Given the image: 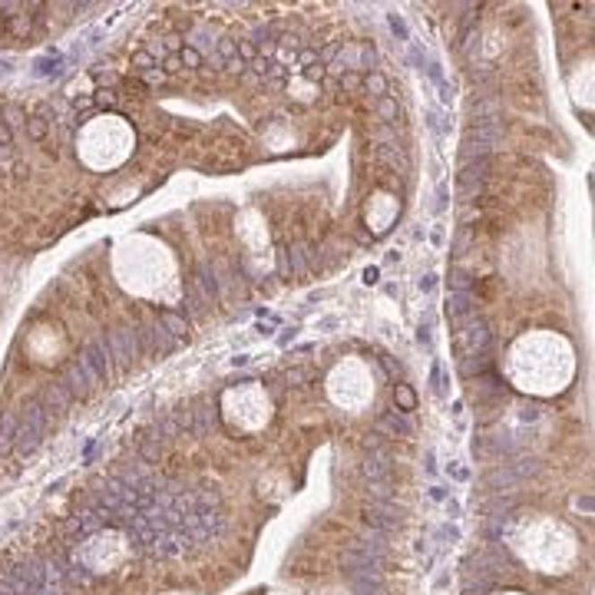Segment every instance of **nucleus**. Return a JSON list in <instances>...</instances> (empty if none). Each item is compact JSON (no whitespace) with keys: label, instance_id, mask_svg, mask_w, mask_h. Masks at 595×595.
<instances>
[{"label":"nucleus","instance_id":"bb28decb","mask_svg":"<svg viewBox=\"0 0 595 595\" xmlns=\"http://www.w3.org/2000/svg\"><path fill=\"white\" fill-rule=\"evenodd\" d=\"M390 27H394V30L401 33V37H407V27H404V21H401V17H397V13L390 17Z\"/></svg>","mask_w":595,"mask_h":595},{"label":"nucleus","instance_id":"4468645a","mask_svg":"<svg viewBox=\"0 0 595 595\" xmlns=\"http://www.w3.org/2000/svg\"><path fill=\"white\" fill-rule=\"evenodd\" d=\"M397 113H401L397 99H390V97H380V99H378V116L384 119L387 126H394V123H397Z\"/></svg>","mask_w":595,"mask_h":595},{"label":"nucleus","instance_id":"412c9836","mask_svg":"<svg viewBox=\"0 0 595 595\" xmlns=\"http://www.w3.org/2000/svg\"><path fill=\"white\" fill-rule=\"evenodd\" d=\"M480 195H483V185L480 183H460V199L463 202H476Z\"/></svg>","mask_w":595,"mask_h":595},{"label":"nucleus","instance_id":"9d476101","mask_svg":"<svg viewBox=\"0 0 595 595\" xmlns=\"http://www.w3.org/2000/svg\"><path fill=\"white\" fill-rule=\"evenodd\" d=\"M192 288H199V302H202V304H216L218 302L216 265H212V268H208V265H202V268H199V278L192 282Z\"/></svg>","mask_w":595,"mask_h":595},{"label":"nucleus","instance_id":"5701e85b","mask_svg":"<svg viewBox=\"0 0 595 595\" xmlns=\"http://www.w3.org/2000/svg\"><path fill=\"white\" fill-rule=\"evenodd\" d=\"M179 60H183L185 66H202V54H199V50H195V47H183V54H179Z\"/></svg>","mask_w":595,"mask_h":595},{"label":"nucleus","instance_id":"393cba45","mask_svg":"<svg viewBox=\"0 0 595 595\" xmlns=\"http://www.w3.org/2000/svg\"><path fill=\"white\" fill-rule=\"evenodd\" d=\"M285 380H288V384H304V380H308V370L294 368V370H288V374H285Z\"/></svg>","mask_w":595,"mask_h":595},{"label":"nucleus","instance_id":"2f4dec72","mask_svg":"<svg viewBox=\"0 0 595 595\" xmlns=\"http://www.w3.org/2000/svg\"><path fill=\"white\" fill-rule=\"evenodd\" d=\"M506 595H520V592H506Z\"/></svg>","mask_w":595,"mask_h":595},{"label":"nucleus","instance_id":"f03ea898","mask_svg":"<svg viewBox=\"0 0 595 595\" xmlns=\"http://www.w3.org/2000/svg\"><path fill=\"white\" fill-rule=\"evenodd\" d=\"M132 142H136V136H132L130 123L123 116H97L80 130L76 152L89 169L106 173V169H116L130 156Z\"/></svg>","mask_w":595,"mask_h":595},{"label":"nucleus","instance_id":"39448f33","mask_svg":"<svg viewBox=\"0 0 595 595\" xmlns=\"http://www.w3.org/2000/svg\"><path fill=\"white\" fill-rule=\"evenodd\" d=\"M268 397L259 387H235L225 394V417L245 430H259L268 421Z\"/></svg>","mask_w":595,"mask_h":595},{"label":"nucleus","instance_id":"a878e982","mask_svg":"<svg viewBox=\"0 0 595 595\" xmlns=\"http://www.w3.org/2000/svg\"><path fill=\"white\" fill-rule=\"evenodd\" d=\"M225 70H228V73L242 76V73H245V70H249V66H245V64H242V60H238V56H235V60H228V64H225Z\"/></svg>","mask_w":595,"mask_h":595},{"label":"nucleus","instance_id":"f257e3e1","mask_svg":"<svg viewBox=\"0 0 595 595\" xmlns=\"http://www.w3.org/2000/svg\"><path fill=\"white\" fill-rule=\"evenodd\" d=\"M509 370H513V380L520 384L523 390H530L536 370H546V390H563L569 374H573V354H569V344L563 337L552 335H532L523 337L520 344L513 347V361H509Z\"/></svg>","mask_w":595,"mask_h":595},{"label":"nucleus","instance_id":"6e6552de","mask_svg":"<svg viewBox=\"0 0 595 595\" xmlns=\"http://www.w3.org/2000/svg\"><path fill=\"white\" fill-rule=\"evenodd\" d=\"M473 308H476L473 292H450V298H446V314H450L454 325L466 321V318L473 314Z\"/></svg>","mask_w":595,"mask_h":595},{"label":"nucleus","instance_id":"ddd939ff","mask_svg":"<svg viewBox=\"0 0 595 595\" xmlns=\"http://www.w3.org/2000/svg\"><path fill=\"white\" fill-rule=\"evenodd\" d=\"M364 89H368L370 97H387V76L374 70V73H364Z\"/></svg>","mask_w":595,"mask_h":595},{"label":"nucleus","instance_id":"f3484780","mask_svg":"<svg viewBox=\"0 0 595 595\" xmlns=\"http://www.w3.org/2000/svg\"><path fill=\"white\" fill-rule=\"evenodd\" d=\"M337 87L344 89V93H354V89H361V87H364V76H361V73H354V70H344V73L337 76Z\"/></svg>","mask_w":595,"mask_h":595},{"label":"nucleus","instance_id":"2eb2a0df","mask_svg":"<svg viewBox=\"0 0 595 595\" xmlns=\"http://www.w3.org/2000/svg\"><path fill=\"white\" fill-rule=\"evenodd\" d=\"M146 335L152 337V344H156V351H159V354H169V351L175 347V341L169 337V331H166V327H152V331H146Z\"/></svg>","mask_w":595,"mask_h":595},{"label":"nucleus","instance_id":"0eeeda50","mask_svg":"<svg viewBox=\"0 0 595 595\" xmlns=\"http://www.w3.org/2000/svg\"><path fill=\"white\" fill-rule=\"evenodd\" d=\"M460 341H463V351L466 354H483L487 351V344H489V331H487V325L476 318V321H460Z\"/></svg>","mask_w":595,"mask_h":595},{"label":"nucleus","instance_id":"6ab92c4d","mask_svg":"<svg viewBox=\"0 0 595 595\" xmlns=\"http://www.w3.org/2000/svg\"><path fill=\"white\" fill-rule=\"evenodd\" d=\"M394 397H397V407H401V411H413V404H417V394H413L407 384H397Z\"/></svg>","mask_w":595,"mask_h":595},{"label":"nucleus","instance_id":"4be33fe9","mask_svg":"<svg viewBox=\"0 0 595 595\" xmlns=\"http://www.w3.org/2000/svg\"><path fill=\"white\" fill-rule=\"evenodd\" d=\"M450 292H470V275H466V271L456 268L454 275H450Z\"/></svg>","mask_w":595,"mask_h":595},{"label":"nucleus","instance_id":"9b49d317","mask_svg":"<svg viewBox=\"0 0 595 595\" xmlns=\"http://www.w3.org/2000/svg\"><path fill=\"white\" fill-rule=\"evenodd\" d=\"M285 93L294 99H302V103H311L314 97H318V83H311V80H304L302 73L298 76H288V83H285Z\"/></svg>","mask_w":595,"mask_h":595},{"label":"nucleus","instance_id":"dca6fc26","mask_svg":"<svg viewBox=\"0 0 595 595\" xmlns=\"http://www.w3.org/2000/svg\"><path fill=\"white\" fill-rule=\"evenodd\" d=\"M163 325H166V331H169V335H185V331H189V321H185L183 314H175V311H166L163 314Z\"/></svg>","mask_w":595,"mask_h":595},{"label":"nucleus","instance_id":"a211bd4d","mask_svg":"<svg viewBox=\"0 0 595 595\" xmlns=\"http://www.w3.org/2000/svg\"><path fill=\"white\" fill-rule=\"evenodd\" d=\"M238 60H242L245 66H249L251 60H259V47H255V40H249V37L238 40Z\"/></svg>","mask_w":595,"mask_h":595},{"label":"nucleus","instance_id":"c756f323","mask_svg":"<svg viewBox=\"0 0 595 595\" xmlns=\"http://www.w3.org/2000/svg\"><path fill=\"white\" fill-rule=\"evenodd\" d=\"M136 64H140V66H152V56L149 54H140V56H136Z\"/></svg>","mask_w":595,"mask_h":595},{"label":"nucleus","instance_id":"20e7f679","mask_svg":"<svg viewBox=\"0 0 595 595\" xmlns=\"http://www.w3.org/2000/svg\"><path fill=\"white\" fill-rule=\"evenodd\" d=\"M523 556L542 573H563L575 559V540L563 523L540 520L523 532Z\"/></svg>","mask_w":595,"mask_h":595},{"label":"nucleus","instance_id":"c85d7f7f","mask_svg":"<svg viewBox=\"0 0 595 595\" xmlns=\"http://www.w3.org/2000/svg\"><path fill=\"white\" fill-rule=\"evenodd\" d=\"M364 282H368V285L378 282V268H368V271H364Z\"/></svg>","mask_w":595,"mask_h":595},{"label":"nucleus","instance_id":"1a4fd4ad","mask_svg":"<svg viewBox=\"0 0 595 595\" xmlns=\"http://www.w3.org/2000/svg\"><path fill=\"white\" fill-rule=\"evenodd\" d=\"M374 163L387 166V169H394V173H407V166H411L397 142H390V146H374Z\"/></svg>","mask_w":595,"mask_h":595},{"label":"nucleus","instance_id":"7c9ffc66","mask_svg":"<svg viewBox=\"0 0 595 595\" xmlns=\"http://www.w3.org/2000/svg\"><path fill=\"white\" fill-rule=\"evenodd\" d=\"M166 66H169V70H179V66H183V60H179V56H169V64H166Z\"/></svg>","mask_w":595,"mask_h":595},{"label":"nucleus","instance_id":"423d86ee","mask_svg":"<svg viewBox=\"0 0 595 595\" xmlns=\"http://www.w3.org/2000/svg\"><path fill=\"white\" fill-rule=\"evenodd\" d=\"M331 397H335L341 407H361V404L370 397V380L368 374L361 370V364H341V368L331 374Z\"/></svg>","mask_w":595,"mask_h":595},{"label":"nucleus","instance_id":"f8f14e48","mask_svg":"<svg viewBox=\"0 0 595 595\" xmlns=\"http://www.w3.org/2000/svg\"><path fill=\"white\" fill-rule=\"evenodd\" d=\"M374 66H378V50H374L370 44H361L354 50V73H361V70L374 73Z\"/></svg>","mask_w":595,"mask_h":595},{"label":"nucleus","instance_id":"7ed1b4c3","mask_svg":"<svg viewBox=\"0 0 595 595\" xmlns=\"http://www.w3.org/2000/svg\"><path fill=\"white\" fill-rule=\"evenodd\" d=\"M116 275L136 294H159L169 282V259L152 238H126L116 249Z\"/></svg>","mask_w":595,"mask_h":595},{"label":"nucleus","instance_id":"b1692460","mask_svg":"<svg viewBox=\"0 0 595 595\" xmlns=\"http://www.w3.org/2000/svg\"><path fill=\"white\" fill-rule=\"evenodd\" d=\"M298 64H304V70H308V66H314V64H318V50H308V47H304L302 54H298Z\"/></svg>","mask_w":595,"mask_h":595},{"label":"nucleus","instance_id":"cd10ccee","mask_svg":"<svg viewBox=\"0 0 595 595\" xmlns=\"http://www.w3.org/2000/svg\"><path fill=\"white\" fill-rule=\"evenodd\" d=\"M384 364H387V370H390V374H397V378H401V364H397V361H394V357H384Z\"/></svg>","mask_w":595,"mask_h":595},{"label":"nucleus","instance_id":"aec40b11","mask_svg":"<svg viewBox=\"0 0 595 595\" xmlns=\"http://www.w3.org/2000/svg\"><path fill=\"white\" fill-rule=\"evenodd\" d=\"M216 54L222 56V60H235L238 56V40H232V37H222V40H216Z\"/></svg>","mask_w":595,"mask_h":595}]
</instances>
